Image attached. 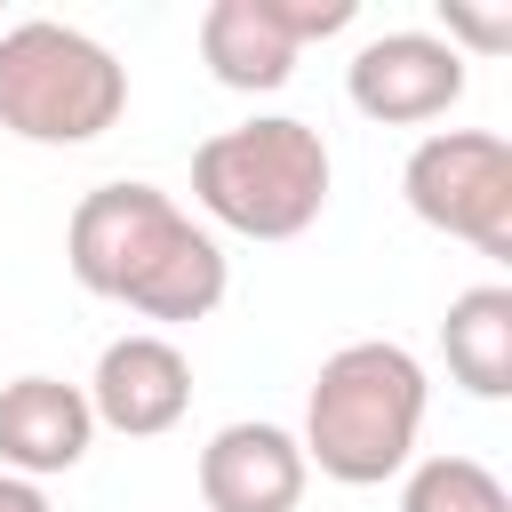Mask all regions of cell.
Returning a JSON list of instances; mask_svg holds the SVG:
<instances>
[{"label": "cell", "instance_id": "cell-13", "mask_svg": "<svg viewBox=\"0 0 512 512\" xmlns=\"http://www.w3.org/2000/svg\"><path fill=\"white\" fill-rule=\"evenodd\" d=\"M272 8H280V24H288V40H296V48L336 40V32L360 16V0H272Z\"/></svg>", "mask_w": 512, "mask_h": 512}, {"label": "cell", "instance_id": "cell-10", "mask_svg": "<svg viewBox=\"0 0 512 512\" xmlns=\"http://www.w3.org/2000/svg\"><path fill=\"white\" fill-rule=\"evenodd\" d=\"M296 56H304V48L288 40V24H280L272 0H208V16H200V64H208L224 88H240V96L288 88Z\"/></svg>", "mask_w": 512, "mask_h": 512}, {"label": "cell", "instance_id": "cell-8", "mask_svg": "<svg viewBox=\"0 0 512 512\" xmlns=\"http://www.w3.org/2000/svg\"><path fill=\"white\" fill-rule=\"evenodd\" d=\"M304 448L280 424H224L200 448V504L208 512H296L304 504Z\"/></svg>", "mask_w": 512, "mask_h": 512}, {"label": "cell", "instance_id": "cell-4", "mask_svg": "<svg viewBox=\"0 0 512 512\" xmlns=\"http://www.w3.org/2000/svg\"><path fill=\"white\" fill-rule=\"evenodd\" d=\"M128 112V64L80 24H0V128L24 144H96Z\"/></svg>", "mask_w": 512, "mask_h": 512}, {"label": "cell", "instance_id": "cell-2", "mask_svg": "<svg viewBox=\"0 0 512 512\" xmlns=\"http://www.w3.org/2000/svg\"><path fill=\"white\" fill-rule=\"evenodd\" d=\"M424 360L392 336H360L344 352L320 360L312 392H304V464H320L344 488H384L416 464V432H424Z\"/></svg>", "mask_w": 512, "mask_h": 512}, {"label": "cell", "instance_id": "cell-6", "mask_svg": "<svg viewBox=\"0 0 512 512\" xmlns=\"http://www.w3.org/2000/svg\"><path fill=\"white\" fill-rule=\"evenodd\" d=\"M344 96H352V112H368L376 128L448 120L456 96H464V48H448L440 32H376V40H360V56L344 64Z\"/></svg>", "mask_w": 512, "mask_h": 512}, {"label": "cell", "instance_id": "cell-5", "mask_svg": "<svg viewBox=\"0 0 512 512\" xmlns=\"http://www.w3.org/2000/svg\"><path fill=\"white\" fill-rule=\"evenodd\" d=\"M408 216L480 248L512 256V144L496 128H432L400 168Z\"/></svg>", "mask_w": 512, "mask_h": 512}, {"label": "cell", "instance_id": "cell-3", "mask_svg": "<svg viewBox=\"0 0 512 512\" xmlns=\"http://www.w3.org/2000/svg\"><path fill=\"white\" fill-rule=\"evenodd\" d=\"M192 200L240 240H296L328 208V144L312 120H240L192 152Z\"/></svg>", "mask_w": 512, "mask_h": 512}, {"label": "cell", "instance_id": "cell-9", "mask_svg": "<svg viewBox=\"0 0 512 512\" xmlns=\"http://www.w3.org/2000/svg\"><path fill=\"white\" fill-rule=\"evenodd\" d=\"M96 440V416H88V392L64 384V376H16L0 384V472L16 480H48V472H72Z\"/></svg>", "mask_w": 512, "mask_h": 512}, {"label": "cell", "instance_id": "cell-14", "mask_svg": "<svg viewBox=\"0 0 512 512\" xmlns=\"http://www.w3.org/2000/svg\"><path fill=\"white\" fill-rule=\"evenodd\" d=\"M440 24H448V32H440L448 48H456V40H472L480 56L512 48V16H504V8H488V16H480V8H456V0H440Z\"/></svg>", "mask_w": 512, "mask_h": 512}, {"label": "cell", "instance_id": "cell-11", "mask_svg": "<svg viewBox=\"0 0 512 512\" xmlns=\"http://www.w3.org/2000/svg\"><path fill=\"white\" fill-rule=\"evenodd\" d=\"M440 352H448V376L472 400H504L512 392V288L504 280L464 288L440 320Z\"/></svg>", "mask_w": 512, "mask_h": 512}, {"label": "cell", "instance_id": "cell-12", "mask_svg": "<svg viewBox=\"0 0 512 512\" xmlns=\"http://www.w3.org/2000/svg\"><path fill=\"white\" fill-rule=\"evenodd\" d=\"M400 512H512V496L480 456H424L400 488Z\"/></svg>", "mask_w": 512, "mask_h": 512}, {"label": "cell", "instance_id": "cell-15", "mask_svg": "<svg viewBox=\"0 0 512 512\" xmlns=\"http://www.w3.org/2000/svg\"><path fill=\"white\" fill-rule=\"evenodd\" d=\"M0 512H48V496H40L32 480H16V472H0Z\"/></svg>", "mask_w": 512, "mask_h": 512}, {"label": "cell", "instance_id": "cell-1", "mask_svg": "<svg viewBox=\"0 0 512 512\" xmlns=\"http://www.w3.org/2000/svg\"><path fill=\"white\" fill-rule=\"evenodd\" d=\"M64 264L88 296L128 304L144 320H208L232 288L216 232H200L160 184H136V176L80 192L64 224Z\"/></svg>", "mask_w": 512, "mask_h": 512}, {"label": "cell", "instance_id": "cell-7", "mask_svg": "<svg viewBox=\"0 0 512 512\" xmlns=\"http://www.w3.org/2000/svg\"><path fill=\"white\" fill-rule=\"evenodd\" d=\"M80 392H88V416H96V424H112V432H128V440H160V432H176L184 408H192V360H184L168 336L136 328V336H112V344L96 352V376H88Z\"/></svg>", "mask_w": 512, "mask_h": 512}]
</instances>
